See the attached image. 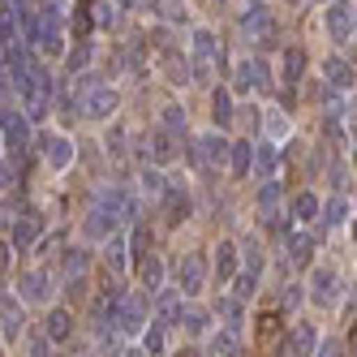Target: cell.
Masks as SVG:
<instances>
[{
	"mask_svg": "<svg viewBox=\"0 0 357 357\" xmlns=\"http://www.w3.org/2000/svg\"><path fill=\"white\" fill-rule=\"evenodd\" d=\"M0 134H5L9 142L17 138V142H26V121H22V112H9L5 121H0Z\"/></svg>",
	"mask_w": 357,
	"mask_h": 357,
	"instance_id": "3",
	"label": "cell"
},
{
	"mask_svg": "<svg viewBox=\"0 0 357 357\" xmlns=\"http://www.w3.org/2000/svg\"><path fill=\"white\" fill-rule=\"evenodd\" d=\"M104 259H108V267H125V237L104 241Z\"/></svg>",
	"mask_w": 357,
	"mask_h": 357,
	"instance_id": "5",
	"label": "cell"
},
{
	"mask_svg": "<svg viewBox=\"0 0 357 357\" xmlns=\"http://www.w3.org/2000/svg\"><path fill=\"white\" fill-rule=\"evenodd\" d=\"M202 146H207V160H211V164H228V142H224V138L207 134V138H202Z\"/></svg>",
	"mask_w": 357,
	"mask_h": 357,
	"instance_id": "4",
	"label": "cell"
},
{
	"mask_svg": "<svg viewBox=\"0 0 357 357\" xmlns=\"http://www.w3.org/2000/svg\"><path fill=\"white\" fill-rule=\"evenodd\" d=\"M160 275H164V267H160V263H142V280H146L151 289L160 284Z\"/></svg>",
	"mask_w": 357,
	"mask_h": 357,
	"instance_id": "8",
	"label": "cell"
},
{
	"mask_svg": "<svg viewBox=\"0 0 357 357\" xmlns=\"http://www.w3.org/2000/svg\"><path fill=\"white\" fill-rule=\"evenodd\" d=\"M26 293H31V297H43V280H39V275H26Z\"/></svg>",
	"mask_w": 357,
	"mask_h": 357,
	"instance_id": "10",
	"label": "cell"
},
{
	"mask_svg": "<svg viewBox=\"0 0 357 357\" xmlns=\"http://www.w3.org/2000/svg\"><path fill=\"white\" fill-rule=\"evenodd\" d=\"M211 104H215V125L228 121V112H233V95H228V91H215V95H211Z\"/></svg>",
	"mask_w": 357,
	"mask_h": 357,
	"instance_id": "7",
	"label": "cell"
},
{
	"mask_svg": "<svg viewBox=\"0 0 357 357\" xmlns=\"http://www.w3.org/2000/svg\"><path fill=\"white\" fill-rule=\"evenodd\" d=\"M215 254H220V259H215V271H220V275L228 280V275H233V267H237V263H233V245H228V241H224V245H220Z\"/></svg>",
	"mask_w": 357,
	"mask_h": 357,
	"instance_id": "6",
	"label": "cell"
},
{
	"mask_svg": "<svg viewBox=\"0 0 357 357\" xmlns=\"http://www.w3.org/2000/svg\"><path fill=\"white\" fill-rule=\"evenodd\" d=\"M82 108H86L91 121H108V116L116 112V91H112V86H91L86 99H82Z\"/></svg>",
	"mask_w": 357,
	"mask_h": 357,
	"instance_id": "1",
	"label": "cell"
},
{
	"mask_svg": "<svg viewBox=\"0 0 357 357\" xmlns=\"http://www.w3.org/2000/svg\"><path fill=\"white\" fill-rule=\"evenodd\" d=\"M43 160L52 164L56 172L69 168V164H73V142H69L65 134H47V138H43Z\"/></svg>",
	"mask_w": 357,
	"mask_h": 357,
	"instance_id": "2",
	"label": "cell"
},
{
	"mask_svg": "<svg viewBox=\"0 0 357 357\" xmlns=\"http://www.w3.org/2000/svg\"><path fill=\"white\" fill-rule=\"evenodd\" d=\"M52 336H69V314H65V310L52 314Z\"/></svg>",
	"mask_w": 357,
	"mask_h": 357,
	"instance_id": "9",
	"label": "cell"
}]
</instances>
